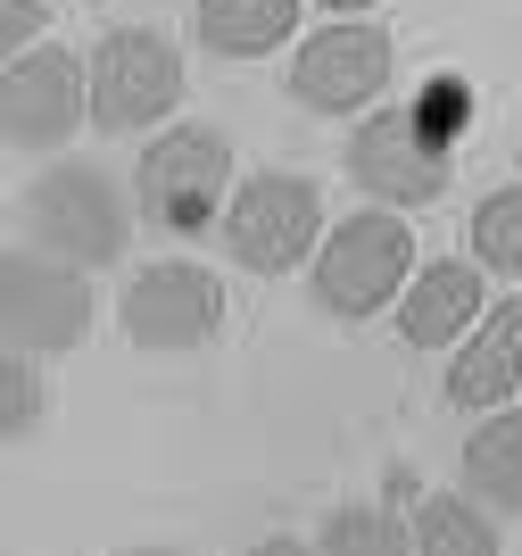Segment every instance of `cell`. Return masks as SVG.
Here are the masks:
<instances>
[{
	"mask_svg": "<svg viewBox=\"0 0 522 556\" xmlns=\"http://www.w3.org/2000/svg\"><path fill=\"white\" fill-rule=\"evenodd\" d=\"M307 275H316V307L323 316H341V325H365V316H382L398 291L415 282V232H407V208H357L316 241L307 257Z\"/></svg>",
	"mask_w": 522,
	"mask_h": 556,
	"instance_id": "obj_1",
	"label": "cell"
},
{
	"mask_svg": "<svg viewBox=\"0 0 522 556\" xmlns=\"http://www.w3.org/2000/svg\"><path fill=\"white\" fill-rule=\"evenodd\" d=\"M232 191V141L216 125H166V134L141 141L133 166V208L150 232H200L225 216Z\"/></svg>",
	"mask_w": 522,
	"mask_h": 556,
	"instance_id": "obj_2",
	"label": "cell"
},
{
	"mask_svg": "<svg viewBox=\"0 0 522 556\" xmlns=\"http://www.w3.org/2000/svg\"><path fill=\"white\" fill-rule=\"evenodd\" d=\"M133 216L125 208V191H116L109 166H50V175H34L25 184V232H34V250L50 257H75V266H109V257H125V241H133Z\"/></svg>",
	"mask_w": 522,
	"mask_h": 556,
	"instance_id": "obj_3",
	"label": "cell"
},
{
	"mask_svg": "<svg viewBox=\"0 0 522 556\" xmlns=\"http://www.w3.org/2000/svg\"><path fill=\"white\" fill-rule=\"evenodd\" d=\"M323 241V191L291 166H266L250 184H232L225 200V250L232 266H250V275H291L307 266Z\"/></svg>",
	"mask_w": 522,
	"mask_h": 556,
	"instance_id": "obj_4",
	"label": "cell"
},
{
	"mask_svg": "<svg viewBox=\"0 0 522 556\" xmlns=\"http://www.w3.org/2000/svg\"><path fill=\"white\" fill-rule=\"evenodd\" d=\"M456 175V141L423 125V109H365L348 134V184L373 191L382 208H432Z\"/></svg>",
	"mask_w": 522,
	"mask_h": 556,
	"instance_id": "obj_5",
	"label": "cell"
},
{
	"mask_svg": "<svg viewBox=\"0 0 522 556\" xmlns=\"http://www.w3.org/2000/svg\"><path fill=\"white\" fill-rule=\"evenodd\" d=\"M182 100V50L166 42L158 25H116L91 50V125L100 134H141L175 116Z\"/></svg>",
	"mask_w": 522,
	"mask_h": 556,
	"instance_id": "obj_6",
	"label": "cell"
},
{
	"mask_svg": "<svg viewBox=\"0 0 522 556\" xmlns=\"http://www.w3.org/2000/svg\"><path fill=\"white\" fill-rule=\"evenodd\" d=\"M91 275L75 257L50 250H9L0 257V325H9V349H84L91 341Z\"/></svg>",
	"mask_w": 522,
	"mask_h": 556,
	"instance_id": "obj_7",
	"label": "cell"
},
{
	"mask_svg": "<svg viewBox=\"0 0 522 556\" xmlns=\"http://www.w3.org/2000/svg\"><path fill=\"white\" fill-rule=\"evenodd\" d=\"M390 67L398 50L373 17H332L323 34H307L291 59V100L316 116H365L373 100L390 92Z\"/></svg>",
	"mask_w": 522,
	"mask_h": 556,
	"instance_id": "obj_8",
	"label": "cell"
},
{
	"mask_svg": "<svg viewBox=\"0 0 522 556\" xmlns=\"http://www.w3.org/2000/svg\"><path fill=\"white\" fill-rule=\"evenodd\" d=\"M116 325H125L133 349H207L225 332V282L207 266H191V257H158V266H141L125 282Z\"/></svg>",
	"mask_w": 522,
	"mask_h": 556,
	"instance_id": "obj_9",
	"label": "cell"
},
{
	"mask_svg": "<svg viewBox=\"0 0 522 556\" xmlns=\"http://www.w3.org/2000/svg\"><path fill=\"white\" fill-rule=\"evenodd\" d=\"M91 116V59H67V50H17L9 75H0V134L17 150H59L67 134H84Z\"/></svg>",
	"mask_w": 522,
	"mask_h": 556,
	"instance_id": "obj_10",
	"label": "cell"
},
{
	"mask_svg": "<svg viewBox=\"0 0 522 556\" xmlns=\"http://www.w3.org/2000/svg\"><path fill=\"white\" fill-rule=\"evenodd\" d=\"M522 391V300H498L448 357V407L464 416H489Z\"/></svg>",
	"mask_w": 522,
	"mask_h": 556,
	"instance_id": "obj_11",
	"label": "cell"
},
{
	"mask_svg": "<svg viewBox=\"0 0 522 556\" xmlns=\"http://www.w3.org/2000/svg\"><path fill=\"white\" fill-rule=\"evenodd\" d=\"M481 325V257H440L407 282L398 300V332L407 349H456L464 332Z\"/></svg>",
	"mask_w": 522,
	"mask_h": 556,
	"instance_id": "obj_12",
	"label": "cell"
},
{
	"mask_svg": "<svg viewBox=\"0 0 522 556\" xmlns=\"http://www.w3.org/2000/svg\"><path fill=\"white\" fill-rule=\"evenodd\" d=\"M464 490L498 515H522V407H489L464 441Z\"/></svg>",
	"mask_w": 522,
	"mask_h": 556,
	"instance_id": "obj_13",
	"label": "cell"
},
{
	"mask_svg": "<svg viewBox=\"0 0 522 556\" xmlns=\"http://www.w3.org/2000/svg\"><path fill=\"white\" fill-rule=\"evenodd\" d=\"M191 25L216 59H266L298 34V0H200Z\"/></svg>",
	"mask_w": 522,
	"mask_h": 556,
	"instance_id": "obj_14",
	"label": "cell"
},
{
	"mask_svg": "<svg viewBox=\"0 0 522 556\" xmlns=\"http://www.w3.org/2000/svg\"><path fill=\"white\" fill-rule=\"evenodd\" d=\"M407 523H415V548L423 556H498L506 548V532L489 523V507L464 498V490H432Z\"/></svg>",
	"mask_w": 522,
	"mask_h": 556,
	"instance_id": "obj_15",
	"label": "cell"
},
{
	"mask_svg": "<svg viewBox=\"0 0 522 556\" xmlns=\"http://www.w3.org/2000/svg\"><path fill=\"white\" fill-rule=\"evenodd\" d=\"M316 548L323 556H398V548H415V523H398L390 507H332Z\"/></svg>",
	"mask_w": 522,
	"mask_h": 556,
	"instance_id": "obj_16",
	"label": "cell"
},
{
	"mask_svg": "<svg viewBox=\"0 0 522 556\" xmlns=\"http://www.w3.org/2000/svg\"><path fill=\"white\" fill-rule=\"evenodd\" d=\"M473 257L489 266V275L522 282V184L489 191V200L473 208Z\"/></svg>",
	"mask_w": 522,
	"mask_h": 556,
	"instance_id": "obj_17",
	"label": "cell"
},
{
	"mask_svg": "<svg viewBox=\"0 0 522 556\" xmlns=\"http://www.w3.org/2000/svg\"><path fill=\"white\" fill-rule=\"evenodd\" d=\"M34 357H42V349H9V366H0V432H9V441H25V432H34V424H42V366H34Z\"/></svg>",
	"mask_w": 522,
	"mask_h": 556,
	"instance_id": "obj_18",
	"label": "cell"
},
{
	"mask_svg": "<svg viewBox=\"0 0 522 556\" xmlns=\"http://www.w3.org/2000/svg\"><path fill=\"white\" fill-rule=\"evenodd\" d=\"M42 17H50V0H0V59H17V50H34Z\"/></svg>",
	"mask_w": 522,
	"mask_h": 556,
	"instance_id": "obj_19",
	"label": "cell"
},
{
	"mask_svg": "<svg viewBox=\"0 0 522 556\" xmlns=\"http://www.w3.org/2000/svg\"><path fill=\"white\" fill-rule=\"evenodd\" d=\"M332 17H365V9H382V0H323Z\"/></svg>",
	"mask_w": 522,
	"mask_h": 556,
	"instance_id": "obj_20",
	"label": "cell"
}]
</instances>
